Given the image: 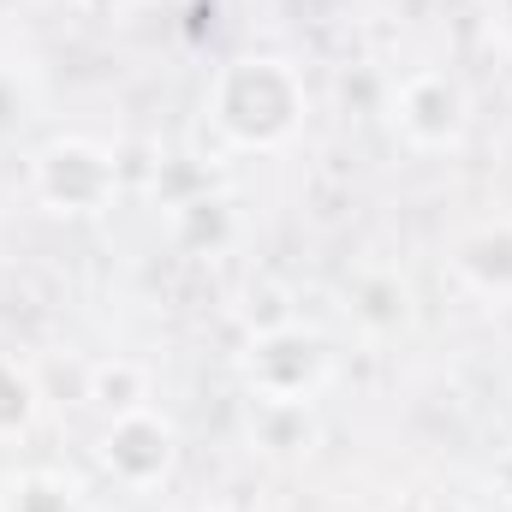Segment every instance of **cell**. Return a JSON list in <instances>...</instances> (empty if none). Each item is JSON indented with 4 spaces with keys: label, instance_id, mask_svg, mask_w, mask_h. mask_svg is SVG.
Segmentation results:
<instances>
[{
    "label": "cell",
    "instance_id": "12",
    "mask_svg": "<svg viewBox=\"0 0 512 512\" xmlns=\"http://www.w3.org/2000/svg\"><path fill=\"white\" fill-rule=\"evenodd\" d=\"M78 6H120V0H78Z\"/></svg>",
    "mask_w": 512,
    "mask_h": 512
},
{
    "label": "cell",
    "instance_id": "1",
    "mask_svg": "<svg viewBox=\"0 0 512 512\" xmlns=\"http://www.w3.org/2000/svg\"><path fill=\"white\" fill-rule=\"evenodd\" d=\"M209 120L239 149H280L304 126V78L274 54L227 60L209 90Z\"/></svg>",
    "mask_w": 512,
    "mask_h": 512
},
{
    "label": "cell",
    "instance_id": "11",
    "mask_svg": "<svg viewBox=\"0 0 512 512\" xmlns=\"http://www.w3.org/2000/svg\"><path fill=\"white\" fill-rule=\"evenodd\" d=\"M495 24H501V36L512 42V0H495Z\"/></svg>",
    "mask_w": 512,
    "mask_h": 512
},
{
    "label": "cell",
    "instance_id": "8",
    "mask_svg": "<svg viewBox=\"0 0 512 512\" xmlns=\"http://www.w3.org/2000/svg\"><path fill=\"white\" fill-rule=\"evenodd\" d=\"M96 399L120 417V411H137L143 405V376L131 370V364H114V370H102L96 376Z\"/></svg>",
    "mask_w": 512,
    "mask_h": 512
},
{
    "label": "cell",
    "instance_id": "3",
    "mask_svg": "<svg viewBox=\"0 0 512 512\" xmlns=\"http://www.w3.org/2000/svg\"><path fill=\"white\" fill-rule=\"evenodd\" d=\"M36 191L60 215H90V209H102L114 197V161H108V149H96L84 137L48 143L36 155Z\"/></svg>",
    "mask_w": 512,
    "mask_h": 512
},
{
    "label": "cell",
    "instance_id": "4",
    "mask_svg": "<svg viewBox=\"0 0 512 512\" xmlns=\"http://www.w3.org/2000/svg\"><path fill=\"white\" fill-rule=\"evenodd\" d=\"M393 126L411 149H453L465 131V90L447 72H417L393 96Z\"/></svg>",
    "mask_w": 512,
    "mask_h": 512
},
{
    "label": "cell",
    "instance_id": "6",
    "mask_svg": "<svg viewBox=\"0 0 512 512\" xmlns=\"http://www.w3.org/2000/svg\"><path fill=\"white\" fill-rule=\"evenodd\" d=\"M453 268L459 280L489 298V304H512V221H483L459 239L453 251Z\"/></svg>",
    "mask_w": 512,
    "mask_h": 512
},
{
    "label": "cell",
    "instance_id": "2",
    "mask_svg": "<svg viewBox=\"0 0 512 512\" xmlns=\"http://www.w3.org/2000/svg\"><path fill=\"white\" fill-rule=\"evenodd\" d=\"M328 376V346L304 328H268L245 352V382L262 405H310Z\"/></svg>",
    "mask_w": 512,
    "mask_h": 512
},
{
    "label": "cell",
    "instance_id": "7",
    "mask_svg": "<svg viewBox=\"0 0 512 512\" xmlns=\"http://www.w3.org/2000/svg\"><path fill=\"white\" fill-rule=\"evenodd\" d=\"M0 512H78L72 489L48 471H30V477H12L6 495H0Z\"/></svg>",
    "mask_w": 512,
    "mask_h": 512
},
{
    "label": "cell",
    "instance_id": "10",
    "mask_svg": "<svg viewBox=\"0 0 512 512\" xmlns=\"http://www.w3.org/2000/svg\"><path fill=\"white\" fill-rule=\"evenodd\" d=\"M18 120H24V90L12 72H0V131H12Z\"/></svg>",
    "mask_w": 512,
    "mask_h": 512
},
{
    "label": "cell",
    "instance_id": "9",
    "mask_svg": "<svg viewBox=\"0 0 512 512\" xmlns=\"http://www.w3.org/2000/svg\"><path fill=\"white\" fill-rule=\"evenodd\" d=\"M24 417H30V382L12 364H0V435H12Z\"/></svg>",
    "mask_w": 512,
    "mask_h": 512
},
{
    "label": "cell",
    "instance_id": "5",
    "mask_svg": "<svg viewBox=\"0 0 512 512\" xmlns=\"http://www.w3.org/2000/svg\"><path fill=\"white\" fill-rule=\"evenodd\" d=\"M102 465L126 483V489H155L167 471H173V429L137 405V411H120L102 435Z\"/></svg>",
    "mask_w": 512,
    "mask_h": 512
}]
</instances>
